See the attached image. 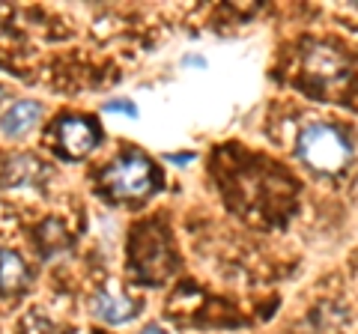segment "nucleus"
Listing matches in <instances>:
<instances>
[{
    "instance_id": "nucleus-5",
    "label": "nucleus",
    "mask_w": 358,
    "mask_h": 334,
    "mask_svg": "<svg viewBox=\"0 0 358 334\" xmlns=\"http://www.w3.org/2000/svg\"><path fill=\"white\" fill-rule=\"evenodd\" d=\"M134 310H138V305H134L131 298L117 296V293H110V289H102L93 302V314L102 322H108V326H122V322H129L134 317Z\"/></svg>"
},
{
    "instance_id": "nucleus-2",
    "label": "nucleus",
    "mask_w": 358,
    "mask_h": 334,
    "mask_svg": "<svg viewBox=\"0 0 358 334\" xmlns=\"http://www.w3.org/2000/svg\"><path fill=\"white\" fill-rule=\"evenodd\" d=\"M102 182L114 200H147L162 188V173L143 152H126L102 170Z\"/></svg>"
},
{
    "instance_id": "nucleus-7",
    "label": "nucleus",
    "mask_w": 358,
    "mask_h": 334,
    "mask_svg": "<svg viewBox=\"0 0 358 334\" xmlns=\"http://www.w3.org/2000/svg\"><path fill=\"white\" fill-rule=\"evenodd\" d=\"M105 110H108V114H114V110H120V114H129V117L138 114V108H134L131 102H110Z\"/></svg>"
},
{
    "instance_id": "nucleus-1",
    "label": "nucleus",
    "mask_w": 358,
    "mask_h": 334,
    "mask_svg": "<svg viewBox=\"0 0 358 334\" xmlns=\"http://www.w3.org/2000/svg\"><path fill=\"white\" fill-rule=\"evenodd\" d=\"M296 152L305 167H310L313 173H326V176L346 170V164L352 161L350 138L338 126H331V122H310V126L301 129Z\"/></svg>"
},
{
    "instance_id": "nucleus-8",
    "label": "nucleus",
    "mask_w": 358,
    "mask_h": 334,
    "mask_svg": "<svg viewBox=\"0 0 358 334\" xmlns=\"http://www.w3.org/2000/svg\"><path fill=\"white\" fill-rule=\"evenodd\" d=\"M167 159H171L173 164H188L192 161V155H167Z\"/></svg>"
},
{
    "instance_id": "nucleus-4",
    "label": "nucleus",
    "mask_w": 358,
    "mask_h": 334,
    "mask_svg": "<svg viewBox=\"0 0 358 334\" xmlns=\"http://www.w3.org/2000/svg\"><path fill=\"white\" fill-rule=\"evenodd\" d=\"M39 117H42V105L30 102V99H21V102H15L0 117V131H3L6 138H24L39 122Z\"/></svg>"
},
{
    "instance_id": "nucleus-6",
    "label": "nucleus",
    "mask_w": 358,
    "mask_h": 334,
    "mask_svg": "<svg viewBox=\"0 0 358 334\" xmlns=\"http://www.w3.org/2000/svg\"><path fill=\"white\" fill-rule=\"evenodd\" d=\"M24 281H27V266L21 263L18 254L3 251V257H0V289L15 293V289L24 286Z\"/></svg>"
},
{
    "instance_id": "nucleus-3",
    "label": "nucleus",
    "mask_w": 358,
    "mask_h": 334,
    "mask_svg": "<svg viewBox=\"0 0 358 334\" xmlns=\"http://www.w3.org/2000/svg\"><path fill=\"white\" fill-rule=\"evenodd\" d=\"M99 140H102V129L93 117H66L57 126V152H63V159H84L90 155Z\"/></svg>"
},
{
    "instance_id": "nucleus-11",
    "label": "nucleus",
    "mask_w": 358,
    "mask_h": 334,
    "mask_svg": "<svg viewBox=\"0 0 358 334\" xmlns=\"http://www.w3.org/2000/svg\"><path fill=\"white\" fill-rule=\"evenodd\" d=\"M0 96H3V90H0Z\"/></svg>"
},
{
    "instance_id": "nucleus-9",
    "label": "nucleus",
    "mask_w": 358,
    "mask_h": 334,
    "mask_svg": "<svg viewBox=\"0 0 358 334\" xmlns=\"http://www.w3.org/2000/svg\"><path fill=\"white\" fill-rule=\"evenodd\" d=\"M141 334H164V331H162V328H159V326H150V328H143V331H141Z\"/></svg>"
},
{
    "instance_id": "nucleus-10",
    "label": "nucleus",
    "mask_w": 358,
    "mask_h": 334,
    "mask_svg": "<svg viewBox=\"0 0 358 334\" xmlns=\"http://www.w3.org/2000/svg\"><path fill=\"white\" fill-rule=\"evenodd\" d=\"M0 257H3V251H0Z\"/></svg>"
}]
</instances>
